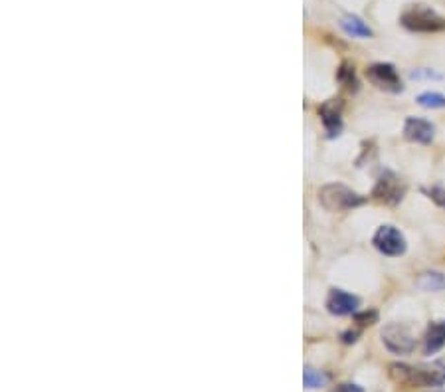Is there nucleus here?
<instances>
[{
    "label": "nucleus",
    "instance_id": "1",
    "mask_svg": "<svg viewBox=\"0 0 445 392\" xmlns=\"http://www.w3.org/2000/svg\"><path fill=\"white\" fill-rule=\"evenodd\" d=\"M390 379L404 386H441L445 384V365L444 362H432V365H392L390 367Z\"/></svg>",
    "mask_w": 445,
    "mask_h": 392
},
{
    "label": "nucleus",
    "instance_id": "2",
    "mask_svg": "<svg viewBox=\"0 0 445 392\" xmlns=\"http://www.w3.org/2000/svg\"><path fill=\"white\" fill-rule=\"evenodd\" d=\"M400 22L412 32H439L445 28V20L425 4H412L402 12Z\"/></svg>",
    "mask_w": 445,
    "mask_h": 392
},
{
    "label": "nucleus",
    "instance_id": "3",
    "mask_svg": "<svg viewBox=\"0 0 445 392\" xmlns=\"http://www.w3.org/2000/svg\"><path fill=\"white\" fill-rule=\"evenodd\" d=\"M318 201L321 204L330 210V213H342V210H350L364 204V198L361 194L344 186V184H327L318 192Z\"/></svg>",
    "mask_w": 445,
    "mask_h": 392
},
{
    "label": "nucleus",
    "instance_id": "4",
    "mask_svg": "<svg viewBox=\"0 0 445 392\" xmlns=\"http://www.w3.org/2000/svg\"><path fill=\"white\" fill-rule=\"evenodd\" d=\"M404 194H406V184L400 180L398 175H394L390 170L382 172V177L372 191V196L378 202H384V204H398L404 198Z\"/></svg>",
    "mask_w": 445,
    "mask_h": 392
},
{
    "label": "nucleus",
    "instance_id": "5",
    "mask_svg": "<svg viewBox=\"0 0 445 392\" xmlns=\"http://www.w3.org/2000/svg\"><path fill=\"white\" fill-rule=\"evenodd\" d=\"M366 77L372 85L388 94H400L404 89L402 80L392 64H372L366 68Z\"/></svg>",
    "mask_w": 445,
    "mask_h": 392
},
{
    "label": "nucleus",
    "instance_id": "6",
    "mask_svg": "<svg viewBox=\"0 0 445 392\" xmlns=\"http://www.w3.org/2000/svg\"><path fill=\"white\" fill-rule=\"evenodd\" d=\"M374 246H376L378 252H382L384 255H390V258L404 255L406 248H408L404 234L394 226H380L378 232L374 234Z\"/></svg>",
    "mask_w": 445,
    "mask_h": 392
},
{
    "label": "nucleus",
    "instance_id": "7",
    "mask_svg": "<svg viewBox=\"0 0 445 392\" xmlns=\"http://www.w3.org/2000/svg\"><path fill=\"white\" fill-rule=\"evenodd\" d=\"M382 341L388 349L396 353V355H410L415 349V339L408 327L398 325V323H390L382 331Z\"/></svg>",
    "mask_w": 445,
    "mask_h": 392
},
{
    "label": "nucleus",
    "instance_id": "8",
    "mask_svg": "<svg viewBox=\"0 0 445 392\" xmlns=\"http://www.w3.org/2000/svg\"><path fill=\"white\" fill-rule=\"evenodd\" d=\"M435 127L425 121V119H420V117H408L406 119V125H404V137L412 143H420V145H427L432 143L434 139Z\"/></svg>",
    "mask_w": 445,
    "mask_h": 392
},
{
    "label": "nucleus",
    "instance_id": "9",
    "mask_svg": "<svg viewBox=\"0 0 445 392\" xmlns=\"http://www.w3.org/2000/svg\"><path fill=\"white\" fill-rule=\"evenodd\" d=\"M361 305V299L342 289H333L327 299V308L333 315H350Z\"/></svg>",
    "mask_w": 445,
    "mask_h": 392
},
{
    "label": "nucleus",
    "instance_id": "10",
    "mask_svg": "<svg viewBox=\"0 0 445 392\" xmlns=\"http://www.w3.org/2000/svg\"><path fill=\"white\" fill-rule=\"evenodd\" d=\"M340 109H342V106H340L339 99H330V101H327L325 106H321V109H318V115H321V119H323L325 129L329 131L330 137L339 135L340 129H342Z\"/></svg>",
    "mask_w": 445,
    "mask_h": 392
},
{
    "label": "nucleus",
    "instance_id": "11",
    "mask_svg": "<svg viewBox=\"0 0 445 392\" xmlns=\"http://www.w3.org/2000/svg\"><path fill=\"white\" fill-rule=\"evenodd\" d=\"M445 345V321H434L430 323L424 339L425 355H435L437 350L444 349Z\"/></svg>",
    "mask_w": 445,
    "mask_h": 392
},
{
    "label": "nucleus",
    "instance_id": "12",
    "mask_svg": "<svg viewBox=\"0 0 445 392\" xmlns=\"http://www.w3.org/2000/svg\"><path fill=\"white\" fill-rule=\"evenodd\" d=\"M342 28L349 36H354V38H370L372 30L368 28L366 22H362L359 16H347L342 18Z\"/></svg>",
    "mask_w": 445,
    "mask_h": 392
},
{
    "label": "nucleus",
    "instance_id": "13",
    "mask_svg": "<svg viewBox=\"0 0 445 392\" xmlns=\"http://www.w3.org/2000/svg\"><path fill=\"white\" fill-rule=\"evenodd\" d=\"M418 103L425 109H441V107H445V96L435 94V91H425L418 97Z\"/></svg>",
    "mask_w": 445,
    "mask_h": 392
},
{
    "label": "nucleus",
    "instance_id": "14",
    "mask_svg": "<svg viewBox=\"0 0 445 392\" xmlns=\"http://www.w3.org/2000/svg\"><path fill=\"white\" fill-rule=\"evenodd\" d=\"M339 80L342 82V85H347L349 89H356V85H359V82H356V74H354V68L350 64H347V62L340 65Z\"/></svg>",
    "mask_w": 445,
    "mask_h": 392
},
{
    "label": "nucleus",
    "instance_id": "15",
    "mask_svg": "<svg viewBox=\"0 0 445 392\" xmlns=\"http://www.w3.org/2000/svg\"><path fill=\"white\" fill-rule=\"evenodd\" d=\"M303 382L307 388H318L327 382V377L323 372L315 371V369H305V374H303Z\"/></svg>",
    "mask_w": 445,
    "mask_h": 392
},
{
    "label": "nucleus",
    "instance_id": "16",
    "mask_svg": "<svg viewBox=\"0 0 445 392\" xmlns=\"http://www.w3.org/2000/svg\"><path fill=\"white\" fill-rule=\"evenodd\" d=\"M420 286L424 287V289H432V291H437V289H441L445 286V279L441 274H425L422 277V282H420Z\"/></svg>",
    "mask_w": 445,
    "mask_h": 392
},
{
    "label": "nucleus",
    "instance_id": "17",
    "mask_svg": "<svg viewBox=\"0 0 445 392\" xmlns=\"http://www.w3.org/2000/svg\"><path fill=\"white\" fill-rule=\"evenodd\" d=\"M354 319H356L359 325H372L378 319V313L376 311H364V313H356Z\"/></svg>",
    "mask_w": 445,
    "mask_h": 392
},
{
    "label": "nucleus",
    "instance_id": "18",
    "mask_svg": "<svg viewBox=\"0 0 445 392\" xmlns=\"http://www.w3.org/2000/svg\"><path fill=\"white\" fill-rule=\"evenodd\" d=\"M333 392H364L361 386H356V384H340L337 386Z\"/></svg>",
    "mask_w": 445,
    "mask_h": 392
},
{
    "label": "nucleus",
    "instance_id": "19",
    "mask_svg": "<svg viewBox=\"0 0 445 392\" xmlns=\"http://www.w3.org/2000/svg\"><path fill=\"white\" fill-rule=\"evenodd\" d=\"M437 202H439L441 206H445V198H439V201H437Z\"/></svg>",
    "mask_w": 445,
    "mask_h": 392
}]
</instances>
